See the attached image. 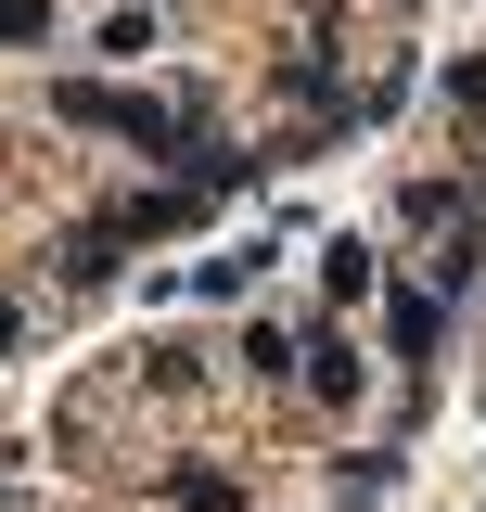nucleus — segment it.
Returning <instances> with one entry per match:
<instances>
[{"label": "nucleus", "mask_w": 486, "mask_h": 512, "mask_svg": "<svg viewBox=\"0 0 486 512\" xmlns=\"http://www.w3.org/2000/svg\"><path fill=\"white\" fill-rule=\"evenodd\" d=\"M64 282H103V269H116V256H128V218H116V205H103V218H77V231H64Z\"/></svg>", "instance_id": "obj_1"}, {"label": "nucleus", "mask_w": 486, "mask_h": 512, "mask_svg": "<svg viewBox=\"0 0 486 512\" xmlns=\"http://www.w3.org/2000/svg\"><path fill=\"white\" fill-rule=\"evenodd\" d=\"M116 218H128V244H167V231H192V218H205V192H128Z\"/></svg>", "instance_id": "obj_2"}, {"label": "nucleus", "mask_w": 486, "mask_h": 512, "mask_svg": "<svg viewBox=\"0 0 486 512\" xmlns=\"http://www.w3.org/2000/svg\"><path fill=\"white\" fill-rule=\"evenodd\" d=\"M435 333H448V295H397V308H384V346H397V359H435Z\"/></svg>", "instance_id": "obj_3"}, {"label": "nucleus", "mask_w": 486, "mask_h": 512, "mask_svg": "<svg viewBox=\"0 0 486 512\" xmlns=\"http://www.w3.org/2000/svg\"><path fill=\"white\" fill-rule=\"evenodd\" d=\"M167 500H180V512H243V474H218V461H167Z\"/></svg>", "instance_id": "obj_4"}, {"label": "nucleus", "mask_w": 486, "mask_h": 512, "mask_svg": "<svg viewBox=\"0 0 486 512\" xmlns=\"http://www.w3.org/2000/svg\"><path fill=\"white\" fill-rule=\"evenodd\" d=\"M320 282H333V308H371L384 269H371V244H320Z\"/></svg>", "instance_id": "obj_5"}, {"label": "nucleus", "mask_w": 486, "mask_h": 512, "mask_svg": "<svg viewBox=\"0 0 486 512\" xmlns=\"http://www.w3.org/2000/svg\"><path fill=\"white\" fill-rule=\"evenodd\" d=\"M256 269H269V244H243V256H205V269H192V295H256Z\"/></svg>", "instance_id": "obj_6"}, {"label": "nucleus", "mask_w": 486, "mask_h": 512, "mask_svg": "<svg viewBox=\"0 0 486 512\" xmlns=\"http://www.w3.org/2000/svg\"><path fill=\"white\" fill-rule=\"evenodd\" d=\"M397 218H410V231H435V218L461 231V192H448V180H410V192H397Z\"/></svg>", "instance_id": "obj_7"}, {"label": "nucleus", "mask_w": 486, "mask_h": 512, "mask_svg": "<svg viewBox=\"0 0 486 512\" xmlns=\"http://www.w3.org/2000/svg\"><path fill=\"white\" fill-rule=\"evenodd\" d=\"M0 39H52V0H0Z\"/></svg>", "instance_id": "obj_8"}, {"label": "nucleus", "mask_w": 486, "mask_h": 512, "mask_svg": "<svg viewBox=\"0 0 486 512\" xmlns=\"http://www.w3.org/2000/svg\"><path fill=\"white\" fill-rule=\"evenodd\" d=\"M448 116H486V64H448Z\"/></svg>", "instance_id": "obj_9"}, {"label": "nucleus", "mask_w": 486, "mask_h": 512, "mask_svg": "<svg viewBox=\"0 0 486 512\" xmlns=\"http://www.w3.org/2000/svg\"><path fill=\"white\" fill-rule=\"evenodd\" d=\"M13 333H26V320H13V295H0V359H13Z\"/></svg>", "instance_id": "obj_10"}]
</instances>
